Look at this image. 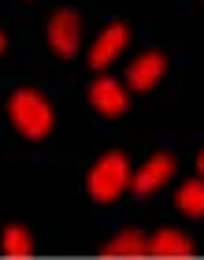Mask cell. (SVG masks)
Listing matches in <instances>:
<instances>
[{
	"label": "cell",
	"mask_w": 204,
	"mask_h": 260,
	"mask_svg": "<svg viewBox=\"0 0 204 260\" xmlns=\"http://www.w3.org/2000/svg\"><path fill=\"white\" fill-rule=\"evenodd\" d=\"M8 112H11L15 126L26 138H45V134H49V126H52V108L45 104L41 93H33V89H19L15 97H11Z\"/></svg>",
	"instance_id": "1"
},
{
	"label": "cell",
	"mask_w": 204,
	"mask_h": 260,
	"mask_svg": "<svg viewBox=\"0 0 204 260\" xmlns=\"http://www.w3.org/2000/svg\"><path fill=\"white\" fill-rule=\"evenodd\" d=\"M126 186H130V168H126L123 152H108L89 175V193L97 201H115Z\"/></svg>",
	"instance_id": "2"
},
{
	"label": "cell",
	"mask_w": 204,
	"mask_h": 260,
	"mask_svg": "<svg viewBox=\"0 0 204 260\" xmlns=\"http://www.w3.org/2000/svg\"><path fill=\"white\" fill-rule=\"evenodd\" d=\"M78 30H82V22H78L75 11H56L49 19V41L63 60H71L78 52Z\"/></svg>",
	"instance_id": "3"
},
{
	"label": "cell",
	"mask_w": 204,
	"mask_h": 260,
	"mask_svg": "<svg viewBox=\"0 0 204 260\" xmlns=\"http://www.w3.org/2000/svg\"><path fill=\"white\" fill-rule=\"evenodd\" d=\"M171 171H175V160L160 152V156H152L145 168H141L134 179H130V186H134V193H138V197H145V193H152V190H160V186L171 179Z\"/></svg>",
	"instance_id": "4"
},
{
	"label": "cell",
	"mask_w": 204,
	"mask_h": 260,
	"mask_svg": "<svg viewBox=\"0 0 204 260\" xmlns=\"http://www.w3.org/2000/svg\"><path fill=\"white\" fill-rule=\"evenodd\" d=\"M126 38H130V34H126V26H123V22H112V26H108V30L100 34V41L93 45L89 63H93V67H108V63H112L119 52L126 49Z\"/></svg>",
	"instance_id": "5"
},
{
	"label": "cell",
	"mask_w": 204,
	"mask_h": 260,
	"mask_svg": "<svg viewBox=\"0 0 204 260\" xmlns=\"http://www.w3.org/2000/svg\"><path fill=\"white\" fill-rule=\"evenodd\" d=\"M89 101H93V108H100L104 115H119L126 108V89L119 86L115 78H97L93 89H89Z\"/></svg>",
	"instance_id": "6"
},
{
	"label": "cell",
	"mask_w": 204,
	"mask_h": 260,
	"mask_svg": "<svg viewBox=\"0 0 204 260\" xmlns=\"http://www.w3.org/2000/svg\"><path fill=\"white\" fill-rule=\"evenodd\" d=\"M163 67H167V60L160 52H145L141 60H134V67H130V86L134 89H149V86H156V78L163 75Z\"/></svg>",
	"instance_id": "7"
},
{
	"label": "cell",
	"mask_w": 204,
	"mask_h": 260,
	"mask_svg": "<svg viewBox=\"0 0 204 260\" xmlns=\"http://www.w3.org/2000/svg\"><path fill=\"white\" fill-rule=\"evenodd\" d=\"M149 253L152 256H193V242L178 231H160L149 242Z\"/></svg>",
	"instance_id": "8"
},
{
	"label": "cell",
	"mask_w": 204,
	"mask_h": 260,
	"mask_svg": "<svg viewBox=\"0 0 204 260\" xmlns=\"http://www.w3.org/2000/svg\"><path fill=\"white\" fill-rule=\"evenodd\" d=\"M145 253H149V242H145V234H138V231H126V234H119L115 242L104 245V256H145Z\"/></svg>",
	"instance_id": "9"
},
{
	"label": "cell",
	"mask_w": 204,
	"mask_h": 260,
	"mask_svg": "<svg viewBox=\"0 0 204 260\" xmlns=\"http://www.w3.org/2000/svg\"><path fill=\"white\" fill-rule=\"evenodd\" d=\"M178 208L186 212V216H204V182H186L182 190H178Z\"/></svg>",
	"instance_id": "10"
},
{
	"label": "cell",
	"mask_w": 204,
	"mask_h": 260,
	"mask_svg": "<svg viewBox=\"0 0 204 260\" xmlns=\"http://www.w3.org/2000/svg\"><path fill=\"white\" fill-rule=\"evenodd\" d=\"M30 234L22 231V227H8L4 231V253L8 256H30Z\"/></svg>",
	"instance_id": "11"
},
{
	"label": "cell",
	"mask_w": 204,
	"mask_h": 260,
	"mask_svg": "<svg viewBox=\"0 0 204 260\" xmlns=\"http://www.w3.org/2000/svg\"><path fill=\"white\" fill-rule=\"evenodd\" d=\"M197 171L204 175V152H200V156H197Z\"/></svg>",
	"instance_id": "12"
},
{
	"label": "cell",
	"mask_w": 204,
	"mask_h": 260,
	"mask_svg": "<svg viewBox=\"0 0 204 260\" xmlns=\"http://www.w3.org/2000/svg\"><path fill=\"white\" fill-rule=\"evenodd\" d=\"M0 52H4V34H0Z\"/></svg>",
	"instance_id": "13"
}]
</instances>
